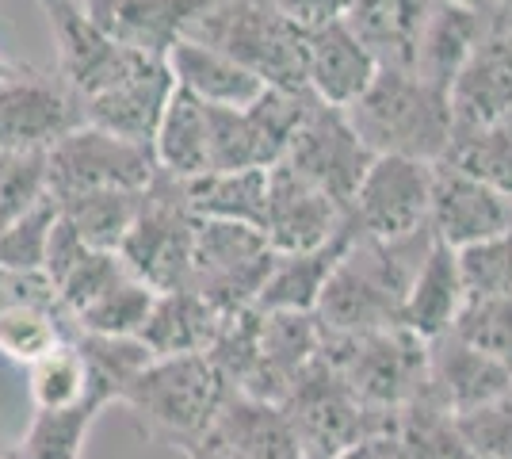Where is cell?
Listing matches in <instances>:
<instances>
[{
    "label": "cell",
    "instance_id": "obj_15",
    "mask_svg": "<svg viewBox=\"0 0 512 459\" xmlns=\"http://www.w3.org/2000/svg\"><path fill=\"white\" fill-rule=\"evenodd\" d=\"M455 127H482L512 115V4H482V31L451 85Z\"/></svg>",
    "mask_w": 512,
    "mask_h": 459
},
{
    "label": "cell",
    "instance_id": "obj_33",
    "mask_svg": "<svg viewBox=\"0 0 512 459\" xmlns=\"http://www.w3.org/2000/svg\"><path fill=\"white\" fill-rule=\"evenodd\" d=\"M444 161L467 169L512 199V115L482 127H455Z\"/></svg>",
    "mask_w": 512,
    "mask_h": 459
},
{
    "label": "cell",
    "instance_id": "obj_11",
    "mask_svg": "<svg viewBox=\"0 0 512 459\" xmlns=\"http://www.w3.org/2000/svg\"><path fill=\"white\" fill-rule=\"evenodd\" d=\"M50 35L58 46V77L81 96L85 111L104 100L107 92L127 85L134 73L150 66L157 54H142L134 46L115 43L104 27L88 20L77 0H39Z\"/></svg>",
    "mask_w": 512,
    "mask_h": 459
},
{
    "label": "cell",
    "instance_id": "obj_44",
    "mask_svg": "<svg viewBox=\"0 0 512 459\" xmlns=\"http://www.w3.org/2000/svg\"><path fill=\"white\" fill-rule=\"evenodd\" d=\"M88 245L81 234H77V226L65 219V215H58V222H54V230H50V245H46V264H43V276L50 280V284L58 287L77 268V264L88 257Z\"/></svg>",
    "mask_w": 512,
    "mask_h": 459
},
{
    "label": "cell",
    "instance_id": "obj_23",
    "mask_svg": "<svg viewBox=\"0 0 512 459\" xmlns=\"http://www.w3.org/2000/svg\"><path fill=\"white\" fill-rule=\"evenodd\" d=\"M463 303H467V284H463L459 249H451L444 241H432V249L425 253V261L409 284L398 326L413 329L425 341H436V337L451 333Z\"/></svg>",
    "mask_w": 512,
    "mask_h": 459
},
{
    "label": "cell",
    "instance_id": "obj_47",
    "mask_svg": "<svg viewBox=\"0 0 512 459\" xmlns=\"http://www.w3.org/2000/svg\"><path fill=\"white\" fill-rule=\"evenodd\" d=\"M0 459H20V452H16V448H8V444H0Z\"/></svg>",
    "mask_w": 512,
    "mask_h": 459
},
{
    "label": "cell",
    "instance_id": "obj_36",
    "mask_svg": "<svg viewBox=\"0 0 512 459\" xmlns=\"http://www.w3.org/2000/svg\"><path fill=\"white\" fill-rule=\"evenodd\" d=\"M451 333L512 372V295H467Z\"/></svg>",
    "mask_w": 512,
    "mask_h": 459
},
{
    "label": "cell",
    "instance_id": "obj_14",
    "mask_svg": "<svg viewBox=\"0 0 512 459\" xmlns=\"http://www.w3.org/2000/svg\"><path fill=\"white\" fill-rule=\"evenodd\" d=\"M283 161L348 211L356 192H360V180L375 161V153L356 134L344 108H329L314 96V104L291 138V150Z\"/></svg>",
    "mask_w": 512,
    "mask_h": 459
},
{
    "label": "cell",
    "instance_id": "obj_3",
    "mask_svg": "<svg viewBox=\"0 0 512 459\" xmlns=\"http://www.w3.org/2000/svg\"><path fill=\"white\" fill-rule=\"evenodd\" d=\"M234 391L207 352L195 356H153L142 372L130 379L119 406H127L146 437L188 452L211 433L214 417L226 394Z\"/></svg>",
    "mask_w": 512,
    "mask_h": 459
},
{
    "label": "cell",
    "instance_id": "obj_35",
    "mask_svg": "<svg viewBox=\"0 0 512 459\" xmlns=\"http://www.w3.org/2000/svg\"><path fill=\"white\" fill-rule=\"evenodd\" d=\"M153 299H157V291L130 272L127 280H119L111 291H104L96 303H88L85 310H77V314H73V326H77V333L138 337L142 326H146V318H150Z\"/></svg>",
    "mask_w": 512,
    "mask_h": 459
},
{
    "label": "cell",
    "instance_id": "obj_51",
    "mask_svg": "<svg viewBox=\"0 0 512 459\" xmlns=\"http://www.w3.org/2000/svg\"><path fill=\"white\" fill-rule=\"evenodd\" d=\"M505 4H512V0H505Z\"/></svg>",
    "mask_w": 512,
    "mask_h": 459
},
{
    "label": "cell",
    "instance_id": "obj_5",
    "mask_svg": "<svg viewBox=\"0 0 512 459\" xmlns=\"http://www.w3.org/2000/svg\"><path fill=\"white\" fill-rule=\"evenodd\" d=\"M283 410L291 417L306 456L321 459H341L344 452L375 437H398L402 425V410L363 402L348 387V379L321 356L302 372L295 391L283 398Z\"/></svg>",
    "mask_w": 512,
    "mask_h": 459
},
{
    "label": "cell",
    "instance_id": "obj_40",
    "mask_svg": "<svg viewBox=\"0 0 512 459\" xmlns=\"http://www.w3.org/2000/svg\"><path fill=\"white\" fill-rule=\"evenodd\" d=\"M50 196L46 153L39 150H0V230L20 219L27 207Z\"/></svg>",
    "mask_w": 512,
    "mask_h": 459
},
{
    "label": "cell",
    "instance_id": "obj_50",
    "mask_svg": "<svg viewBox=\"0 0 512 459\" xmlns=\"http://www.w3.org/2000/svg\"><path fill=\"white\" fill-rule=\"evenodd\" d=\"M4 280H8V268H0V295H4Z\"/></svg>",
    "mask_w": 512,
    "mask_h": 459
},
{
    "label": "cell",
    "instance_id": "obj_12",
    "mask_svg": "<svg viewBox=\"0 0 512 459\" xmlns=\"http://www.w3.org/2000/svg\"><path fill=\"white\" fill-rule=\"evenodd\" d=\"M85 104L54 73L12 66L0 77V150L46 153L69 131L85 127Z\"/></svg>",
    "mask_w": 512,
    "mask_h": 459
},
{
    "label": "cell",
    "instance_id": "obj_43",
    "mask_svg": "<svg viewBox=\"0 0 512 459\" xmlns=\"http://www.w3.org/2000/svg\"><path fill=\"white\" fill-rule=\"evenodd\" d=\"M455 425L478 459H512V394L459 414Z\"/></svg>",
    "mask_w": 512,
    "mask_h": 459
},
{
    "label": "cell",
    "instance_id": "obj_19",
    "mask_svg": "<svg viewBox=\"0 0 512 459\" xmlns=\"http://www.w3.org/2000/svg\"><path fill=\"white\" fill-rule=\"evenodd\" d=\"M512 391V372L505 364L490 360L486 352L467 345L463 337L444 333L428 341V375L425 398H432L451 417L470 414L486 402H497Z\"/></svg>",
    "mask_w": 512,
    "mask_h": 459
},
{
    "label": "cell",
    "instance_id": "obj_31",
    "mask_svg": "<svg viewBox=\"0 0 512 459\" xmlns=\"http://www.w3.org/2000/svg\"><path fill=\"white\" fill-rule=\"evenodd\" d=\"M111 402H115L111 391L92 383L85 402H77L69 410H35L27 433L16 444L20 459H81L88 429L96 425V417L104 414Z\"/></svg>",
    "mask_w": 512,
    "mask_h": 459
},
{
    "label": "cell",
    "instance_id": "obj_42",
    "mask_svg": "<svg viewBox=\"0 0 512 459\" xmlns=\"http://www.w3.org/2000/svg\"><path fill=\"white\" fill-rule=\"evenodd\" d=\"M127 276L130 268L119 253H111V249H88L85 261L77 264L62 284H58V295H62L65 310L77 314V310L96 303L104 291H111V287L119 284V280H127Z\"/></svg>",
    "mask_w": 512,
    "mask_h": 459
},
{
    "label": "cell",
    "instance_id": "obj_20",
    "mask_svg": "<svg viewBox=\"0 0 512 459\" xmlns=\"http://www.w3.org/2000/svg\"><path fill=\"white\" fill-rule=\"evenodd\" d=\"M379 54L348 27V20L306 31V88L329 108H352L379 77Z\"/></svg>",
    "mask_w": 512,
    "mask_h": 459
},
{
    "label": "cell",
    "instance_id": "obj_30",
    "mask_svg": "<svg viewBox=\"0 0 512 459\" xmlns=\"http://www.w3.org/2000/svg\"><path fill=\"white\" fill-rule=\"evenodd\" d=\"M184 184H188V203L199 219L249 222V226L264 222L268 169H211Z\"/></svg>",
    "mask_w": 512,
    "mask_h": 459
},
{
    "label": "cell",
    "instance_id": "obj_7",
    "mask_svg": "<svg viewBox=\"0 0 512 459\" xmlns=\"http://www.w3.org/2000/svg\"><path fill=\"white\" fill-rule=\"evenodd\" d=\"M195 234H199V215L188 203V184L157 169L142 196L138 219L130 226L127 241L119 245V257L153 291H172L184 287L192 276Z\"/></svg>",
    "mask_w": 512,
    "mask_h": 459
},
{
    "label": "cell",
    "instance_id": "obj_52",
    "mask_svg": "<svg viewBox=\"0 0 512 459\" xmlns=\"http://www.w3.org/2000/svg\"><path fill=\"white\" fill-rule=\"evenodd\" d=\"M509 394H512V391H509Z\"/></svg>",
    "mask_w": 512,
    "mask_h": 459
},
{
    "label": "cell",
    "instance_id": "obj_13",
    "mask_svg": "<svg viewBox=\"0 0 512 459\" xmlns=\"http://www.w3.org/2000/svg\"><path fill=\"white\" fill-rule=\"evenodd\" d=\"M432 169L436 161L375 153L371 169L360 180V192L348 207L352 226L367 238H409L428 226L432 203Z\"/></svg>",
    "mask_w": 512,
    "mask_h": 459
},
{
    "label": "cell",
    "instance_id": "obj_6",
    "mask_svg": "<svg viewBox=\"0 0 512 459\" xmlns=\"http://www.w3.org/2000/svg\"><path fill=\"white\" fill-rule=\"evenodd\" d=\"M321 360H329L363 402L383 410H406L425 391L428 341L406 326L363 329V333L325 329Z\"/></svg>",
    "mask_w": 512,
    "mask_h": 459
},
{
    "label": "cell",
    "instance_id": "obj_24",
    "mask_svg": "<svg viewBox=\"0 0 512 459\" xmlns=\"http://www.w3.org/2000/svg\"><path fill=\"white\" fill-rule=\"evenodd\" d=\"M478 31H482V8L455 4V0H436L425 23H421V31H417V43H413L406 69L425 77L428 85L451 92L455 77L463 73L470 50L478 43Z\"/></svg>",
    "mask_w": 512,
    "mask_h": 459
},
{
    "label": "cell",
    "instance_id": "obj_8",
    "mask_svg": "<svg viewBox=\"0 0 512 459\" xmlns=\"http://www.w3.org/2000/svg\"><path fill=\"white\" fill-rule=\"evenodd\" d=\"M276 249L260 226L226 219H199L188 287H195L222 314L256 306L272 276Z\"/></svg>",
    "mask_w": 512,
    "mask_h": 459
},
{
    "label": "cell",
    "instance_id": "obj_4",
    "mask_svg": "<svg viewBox=\"0 0 512 459\" xmlns=\"http://www.w3.org/2000/svg\"><path fill=\"white\" fill-rule=\"evenodd\" d=\"M188 39L230 54L268 88H306V31L295 27L272 0H214L192 23Z\"/></svg>",
    "mask_w": 512,
    "mask_h": 459
},
{
    "label": "cell",
    "instance_id": "obj_27",
    "mask_svg": "<svg viewBox=\"0 0 512 459\" xmlns=\"http://www.w3.org/2000/svg\"><path fill=\"white\" fill-rule=\"evenodd\" d=\"M356 238L352 219L344 222V230L337 238H329L325 245L302 249V253H276L272 276L260 291L256 306L260 310H318L321 291L329 284L333 268L341 264L344 249Z\"/></svg>",
    "mask_w": 512,
    "mask_h": 459
},
{
    "label": "cell",
    "instance_id": "obj_25",
    "mask_svg": "<svg viewBox=\"0 0 512 459\" xmlns=\"http://www.w3.org/2000/svg\"><path fill=\"white\" fill-rule=\"evenodd\" d=\"M226 322V314L214 303H207L195 287H172L157 291L153 310L142 326V341L153 356H195L207 352L218 337V329Z\"/></svg>",
    "mask_w": 512,
    "mask_h": 459
},
{
    "label": "cell",
    "instance_id": "obj_21",
    "mask_svg": "<svg viewBox=\"0 0 512 459\" xmlns=\"http://www.w3.org/2000/svg\"><path fill=\"white\" fill-rule=\"evenodd\" d=\"M77 4L115 43L169 58L172 46L192 31V23L214 0H77Z\"/></svg>",
    "mask_w": 512,
    "mask_h": 459
},
{
    "label": "cell",
    "instance_id": "obj_48",
    "mask_svg": "<svg viewBox=\"0 0 512 459\" xmlns=\"http://www.w3.org/2000/svg\"><path fill=\"white\" fill-rule=\"evenodd\" d=\"M16 66V62H8V58H4V54H0V77H4V73H8V69Z\"/></svg>",
    "mask_w": 512,
    "mask_h": 459
},
{
    "label": "cell",
    "instance_id": "obj_34",
    "mask_svg": "<svg viewBox=\"0 0 512 459\" xmlns=\"http://www.w3.org/2000/svg\"><path fill=\"white\" fill-rule=\"evenodd\" d=\"M88 391H92V372H88L85 352L73 341L27 364V398L35 410H69L85 402Z\"/></svg>",
    "mask_w": 512,
    "mask_h": 459
},
{
    "label": "cell",
    "instance_id": "obj_9",
    "mask_svg": "<svg viewBox=\"0 0 512 459\" xmlns=\"http://www.w3.org/2000/svg\"><path fill=\"white\" fill-rule=\"evenodd\" d=\"M314 92L264 88L245 108L207 104L211 123V169H272L279 165L291 138L302 127Z\"/></svg>",
    "mask_w": 512,
    "mask_h": 459
},
{
    "label": "cell",
    "instance_id": "obj_26",
    "mask_svg": "<svg viewBox=\"0 0 512 459\" xmlns=\"http://www.w3.org/2000/svg\"><path fill=\"white\" fill-rule=\"evenodd\" d=\"M169 69L176 88L192 92L203 104H218V108H245L268 88L230 54L199 43V39H188V35L169 50Z\"/></svg>",
    "mask_w": 512,
    "mask_h": 459
},
{
    "label": "cell",
    "instance_id": "obj_29",
    "mask_svg": "<svg viewBox=\"0 0 512 459\" xmlns=\"http://www.w3.org/2000/svg\"><path fill=\"white\" fill-rule=\"evenodd\" d=\"M436 0H348L344 20L383 66H409L417 31Z\"/></svg>",
    "mask_w": 512,
    "mask_h": 459
},
{
    "label": "cell",
    "instance_id": "obj_45",
    "mask_svg": "<svg viewBox=\"0 0 512 459\" xmlns=\"http://www.w3.org/2000/svg\"><path fill=\"white\" fill-rule=\"evenodd\" d=\"M272 4L302 31H314L321 23L344 20V8H348V0H272Z\"/></svg>",
    "mask_w": 512,
    "mask_h": 459
},
{
    "label": "cell",
    "instance_id": "obj_41",
    "mask_svg": "<svg viewBox=\"0 0 512 459\" xmlns=\"http://www.w3.org/2000/svg\"><path fill=\"white\" fill-rule=\"evenodd\" d=\"M467 295H512V230L459 249Z\"/></svg>",
    "mask_w": 512,
    "mask_h": 459
},
{
    "label": "cell",
    "instance_id": "obj_32",
    "mask_svg": "<svg viewBox=\"0 0 512 459\" xmlns=\"http://www.w3.org/2000/svg\"><path fill=\"white\" fill-rule=\"evenodd\" d=\"M142 196H146V188L142 192L138 188H104V192H85V196L65 199L58 207L92 249L119 253V245L127 241L130 226L138 219Z\"/></svg>",
    "mask_w": 512,
    "mask_h": 459
},
{
    "label": "cell",
    "instance_id": "obj_17",
    "mask_svg": "<svg viewBox=\"0 0 512 459\" xmlns=\"http://www.w3.org/2000/svg\"><path fill=\"white\" fill-rule=\"evenodd\" d=\"M348 222L337 199H329L318 184H310L302 173H295L287 161L268 169V207L260 230L268 234L276 253H302L337 238Z\"/></svg>",
    "mask_w": 512,
    "mask_h": 459
},
{
    "label": "cell",
    "instance_id": "obj_49",
    "mask_svg": "<svg viewBox=\"0 0 512 459\" xmlns=\"http://www.w3.org/2000/svg\"><path fill=\"white\" fill-rule=\"evenodd\" d=\"M455 4H470V8H482V4H490V0H455Z\"/></svg>",
    "mask_w": 512,
    "mask_h": 459
},
{
    "label": "cell",
    "instance_id": "obj_28",
    "mask_svg": "<svg viewBox=\"0 0 512 459\" xmlns=\"http://www.w3.org/2000/svg\"><path fill=\"white\" fill-rule=\"evenodd\" d=\"M150 146H153V157H157V169L180 176V180L211 173V123H207V104L195 100L192 92H184V88H172Z\"/></svg>",
    "mask_w": 512,
    "mask_h": 459
},
{
    "label": "cell",
    "instance_id": "obj_38",
    "mask_svg": "<svg viewBox=\"0 0 512 459\" xmlns=\"http://www.w3.org/2000/svg\"><path fill=\"white\" fill-rule=\"evenodd\" d=\"M62 215L58 199L43 196L35 207H27L20 219H12L0 230V268L8 272H43L50 230Z\"/></svg>",
    "mask_w": 512,
    "mask_h": 459
},
{
    "label": "cell",
    "instance_id": "obj_22",
    "mask_svg": "<svg viewBox=\"0 0 512 459\" xmlns=\"http://www.w3.org/2000/svg\"><path fill=\"white\" fill-rule=\"evenodd\" d=\"M203 440H214L218 448L241 459H306V448L283 402H264L241 391L226 394L211 433Z\"/></svg>",
    "mask_w": 512,
    "mask_h": 459
},
{
    "label": "cell",
    "instance_id": "obj_37",
    "mask_svg": "<svg viewBox=\"0 0 512 459\" xmlns=\"http://www.w3.org/2000/svg\"><path fill=\"white\" fill-rule=\"evenodd\" d=\"M73 345L85 352L92 383H100L119 402V394L134 375L153 360L142 337H104V333H73Z\"/></svg>",
    "mask_w": 512,
    "mask_h": 459
},
{
    "label": "cell",
    "instance_id": "obj_10",
    "mask_svg": "<svg viewBox=\"0 0 512 459\" xmlns=\"http://www.w3.org/2000/svg\"><path fill=\"white\" fill-rule=\"evenodd\" d=\"M46 173H50V196L58 203L104 188L142 192L157 176V157L150 142H134L96 123H85L46 150Z\"/></svg>",
    "mask_w": 512,
    "mask_h": 459
},
{
    "label": "cell",
    "instance_id": "obj_16",
    "mask_svg": "<svg viewBox=\"0 0 512 459\" xmlns=\"http://www.w3.org/2000/svg\"><path fill=\"white\" fill-rule=\"evenodd\" d=\"M428 226L436 241H444L451 249H467L512 230V199L467 169L436 161Z\"/></svg>",
    "mask_w": 512,
    "mask_h": 459
},
{
    "label": "cell",
    "instance_id": "obj_18",
    "mask_svg": "<svg viewBox=\"0 0 512 459\" xmlns=\"http://www.w3.org/2000/svg\"><path fill=\"white\" fill-rule=\"evenodd\" d=\"M321 318L314 310H264L260 326V356L241 394L264 402H283L295 391L302 372L321 356Z\"/></svg>",
    "mask_w": 512,
    "mask_h": 459
},
{
    "label": "cell",
    "instance_id": "obj_39",
    "mask_svg": "<svg viewBox=\"0 0 512 459\" xmlns=\"http://www.w3.org/2000/svg\"><path fill=\"white\" fill-rule=\"evenodd\" d=\"M260 326H264V310L260 306H245L237 314H226V322L218 329L214 345L207 349L211 364L222 372V379L241 391L249 383V375L256 368V356H260Z\"/></svg>",
    "mask_w": 512,
    "mask_h": 459
},
{
    "label": "cell",
    "instance_id": "obj_2",
    "mask_svg": "<svg viewBox=\"0 0 512 459\" xmlns=\"http://www.w3.org/2000/svg\"><path fill=\"white\" fill-rule=\"evenodd\" d=\"M352 127L371 153H398L417 161H444L455 134L448 88L428 85L406 66H383L371 88L352 108H344Z\"/></svg>",
    "mask_w": 512,
    "mask_h": 459
},
{
    "label": "cell",
    "instance_id": "obj_46",
    "mask_svg": "<svg viewBox=\"0 0 512 459\" xmlns=\"http://www.w3.org/2000/svg\"><path fill=\"white\" fill-rule=\"evenodd\" d=\"M184 456L188 459H241V456H234V452H226V448H218L214 440H199V444H192Z\"/></svg>",
    "mask_w": 512,
    "mask_h": 459
},
{
    "label": "cell",
    "instance_id": "obj_1",
    "mask_svg": "<svg viewBox=\"0 0 512 459\" xmlns=\"http://www.w3.org/2000/svg\"><path fill=\"white\" fill-rule=\"evenodd\" d=\"M432 241H436L432 226L394 241L367 238L356 230V238L344 249L341 264L333 268L318 310H314L321 326L333 333L398 326L409 284L425 261V253L432 249Z\"/></svg>",
    "mask_w": 512,
    "mask_h": 459
}]
</instances>
